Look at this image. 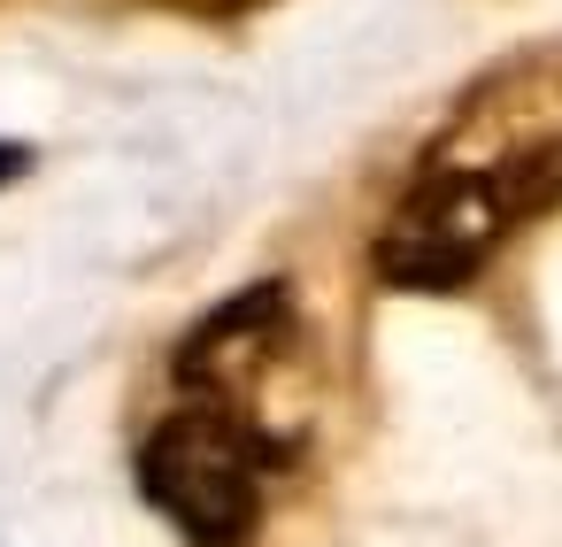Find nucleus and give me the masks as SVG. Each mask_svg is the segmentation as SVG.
Here are the masks:
<instances>
[{
  "label": "nucleus",
  "mask_w": 562,
  "mask_h": 547,
  "mask_svg": "<svg viewBox=\"0 0 562 547\" xmlns=\"http://www.w3.org/2000/svg\"><path fill=\"white\" fill-rule=\"evenodd\" d=\"M9 170H24V155H16V147H0V178H9Z\"/></svg>",
  "instance_id": "5"
},
{
  "label": "nucleus",
  "mask_w": 562,
  "mask_h": 547,
  "mask_svg": "<svg viewBox=\"0 0 562 547\" xmlns=\"http://www.w3.org/2000/svg\"><path fill=\"white\" fill-rule=\"evenodd\" d=\"M516 224H524V209H516L508 178L493 170V155H477L462 132H447L378 224V278L401 293H454L501 255V239Z\"/></svg>",
  "instance_id": "1"
},
{
  "label": "nucleus",
  "mask_w": 562,
  "mask_h": 547,
  "mask_svg": "<svg viewBox=\"0 0 562 547\" xmlns=\"http://www.w3.org/2000/svg\"><path fill=\"white\" fill-rule=\"evenodd\" d=\"M155 9H178V16H209V24H224V16H255V9H270V0H155Z\"/></svg>",
  "instance_id": "4"
},
{
  "label": "nucleus",
  "mask_w": 562,
  "mask_h": 547,
  "mask_svg": "<svg viewBox=\"0 0 562 547\" xmlns=\"http://www.w3.org/2000/svg\"><path fill=\"white\" fill-rule=\"evenodd\" d=\"M139 493L186 532V547H247L270 493L262 424L216 401L170 409L139 447Z\"/></svg>",
  "instance_id": "2"
},
{
  "label": "nucleus",
  "mask_w": 562,
  "mask_h": 547,
  "mask_svg": "<svg viewBox=\"0 0 562 547\" xmlns=\"http://www.w3.org/2000/svg\"><path fill=\"white\" fill-rule=\"evenodd\" d=\"M285 355H293V293L285 286H247L186 332L178 386H186V401H216V409L255 416V393L278 378Z\"/></svg>",
  "instance_id": "3"
}]
</instances>
